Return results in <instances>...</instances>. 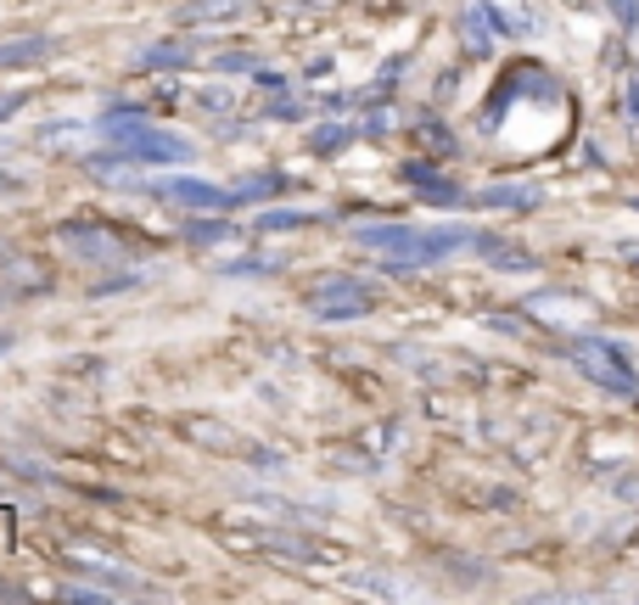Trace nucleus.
Segmentation results:
<instances>
[{"label": "nucleus", "mask_w": 639, "mask_h": 605, "mask_svg": "<svg viewBox=\"0 0 639 605\" xmlns=\"http://www.w3.org/2000/svg\"><path fill=\"white\" fill-rule=\"evenodd\" d=\"M354 242L359 247H382L387 253L382 269H432V263H449L460 247H477V230H460V224H437V230H416V224H359Z\"/></svg>", "instance_id": "1"}, {"label": "nucleus", "mask_w": 639, "mask_h": 605, "mask_svg": "<svg viewBox=\"0 0 639 605\" xmlns=\"http://www.w3.org/2000/svg\"><path fill=\"white\" fill-rule=\"evenodd\" d=\"M101 134H107L113 146L135 152L146 168H168V163H191V157H196V146H191V141H180V134H168V129L146 124L135 107H113L107 118H101Z\"/></svg>", "instance_id": "2"}, {"label": "nucleus", "mask_w": 639, "mask_h": 605, "mask_svg": "<svg viewBox=\"0 0 639 605\" xmlns=\"http://www.w3.org/2000/svg\"><path fill=\"white\" fill-rule=\"evenodd\" d=\"M566 359L578 364L600 392H617V398L639 403V376H634V353H628V343H617V336H572Z\"/></svg>", "instance_id": "3"}, {"label": "nucleus", "mask_w": 639, "mask_h": 605, "mask_svg": "<svg viewBox=\"0 0 639 605\" xmlns=\"http://www.w3.org/2000/svg\"><path fill=\"white\" fill-rule=\"evenodd\" d=\"M303 309L315 320H365L370 314V286L354 275H325L303 292Z\"/></svg>", "instance_id": "4"}, {"label": "nucleus", "mask_w": 639, "mask_h": 605, "mask_svg": "<svg viewBox=\"0 0 639 605\" xmlns=\"http://www.w3.org/2000/svg\"><path fill=\"white\" fill-rule=\"evenodd\" d=\"M56 242L67 247V253H79V263H129V247L118 242V235H107V230H95V224H74L67 219L62 230H56Z\"/></svg>", "instance_id": "5"}, {"label": "nucleus", "mask_w": 639, "mask_h": 605, "mask_svg": "<svg viewBox=\"0 0 639 605\" xmlns=\"http://www.w3.org/2000/svg\"><path fill=\"white\" fill-rule=\"evenodd\" d=\"M157 196L180 202V208H235V191L214 185V180H191V175H175V180H157Z\"/></svg>", "instance_id": "6"}, {"label": "nucleus", "mask_w": 639, "mask_h": 605, "mask_svg": "<svg viewBox=\"0 0 639 605\" xmlns=\"http://www.w3.org/2000/svg\"><path fill=\"white\" fill-rule=\"evenodd\" d=\"M67 561L74 566H85V571H95V583H107V589H124V594H135L141 583H135V571L129 566H118L113 555H101V550H90V544H67Z\"/></svg>", "instance_id": "7"}, {"label": "nucleus", "mask_w": 639, "mask_h": 605, "mask_svg": "<svg viewBox=\"0 0 639 605\" xmlns=\"http://www.w3.org/2000/svg\"><path fill=\"white\" fill-rule=\"evenodd\" d=\"M398 180H404V185H416L426 202H465V191H460L449 175H437L432 163H398Z\"/></svg>", "instance_id": "8"}, {"label": "nucleus", "mask_w": 639, "mask_h": 605, "mask_svg": "<svg viewBox=\"0 0 639 605\" xmlns=\"http://www.w3.org/2000/svg\"><path fill=\"white\" fill-rule=\"evenodd\" d=\"M477 253H483L494 269H504V275H533V269H538V258L522 253V247H511L504 235H483V230H477Z\"/></svg>", "instance_id": "9"}, {"label": "nucleus", "mask_w": 639, "mask_h": 605, "mask_svg": "<svg viewBox=\"0 0 639 605\" xmlns=\"http://www.w3.org/2000/svg\"><path fill=\"white\" fill-rule=\"evenodd\" d=\"M471 202H477V208H522L527 214V208L545 202V191H538V185H483Z\"/></svg>", "instance_id": "10"}, {"label": "nucleus", "mask_w": 639, "mask_h": 605, "mask_svg": "<svg viewBox=\"0 0 639 605\" xmlns=\"http://www.w3.org/2000/svg\"><path fill=\"white\" fill-rule=\"evenodd\" d=\"M56 51V40H40V34H28V40H0V67H28V62H46Z\"/></svg>", "instance_id": "11"}, {"label": "nucleus", "mask_w": 639, "mask_h": 605, "mask_svg": "<svg viewBox=\"0 0 639 605\" xmlns=\"http://www.w3.org/2000/svg\"><path fill=\"white\" fill-rule=\"evenodd\" d=\"M135 168H146V163L135 157V152H124V146L90 157V175H95V180H135Z\"/></svg>", "instance_id": "12"}, {"label": "nucleus", "mask_w": 639, "mask_h": 605, "mask_svg": "<svg viewBox=\"0 0 639 605\" xmlns=\"http://www.w3.org/2000/svg\"><path fill=\"white\" fill-rule=\"evenodd\" d=\"M247 12V0H191V7H180V23H230V17H242Z\"/></svg>", "instance_id": "13"}, {"label": "nucleus", "mask_w": 639, "mask_h": 605, "mask_svg": "<svg viewBox=\"0 0 639 605\" xmlns=\"http://www.w3.org/2000/svg\"><path fill=\"white\" fill-rule=\"evenodd\" d=\"M460 34H465V51H471V56H488V51H494V23L483 17V7H477V12H465Z\"/></svg>", "instance_id": "14"}, {"label": "nucleus", "mask_w": 639, "mask_h": 605, "mask_svg": "<svg viewBox=\"0 0 639 605\" xmlns=\"http://www.w3.org/2000/svg\"><path fill=\"white\" fill-rule=\"evenodd\" d=\"M320 214H309V208H264L253 224L258 230H303V224H315Z\"/></svg>", "instance_id": "15"}, {"label": "nucleus", "mask_w": 639, "mask_h": 605, "mask_svg": "<svg viewBox=\"0 0 639 605\" xmlns=\"http://www.w3.org/2000/svg\"><path fill=\"white\" fill-rule=\"evenodd\" d=\"M135 62H141V67H186V62H191V46H186V40H163V46L141 51Z\"/></svg>", "instance_id": "16"}, {"label": "nucleus", "mask_w": 639, "mask_h": 605, "mask_svg": "<svg viewBox=\"0 0 639 605\" xmlns=\"http://www.w3.org/2000/svg\"><path fill=\"white\" fill-rule=\"evenodd\" d=\"M281 185H286V175H276V168H264L258 180H242V185H230V191H235V202H269Z\"/></svg>", "instance_id": "17"}, {"label": "nucleus", "mask_w": 639, "mask_h": 605, "mask_svg": "<svg viewBox=\"0 0 639 605\" xmlns=\"http://www.w3.org/2000/svg\"><path fill=\"white\" fill-rule=\"evenodd\" d=\"M348 141H354V124H320V134H309L315 152H336V146H348Z\"/></svg>", "instance_id": "18"}, {"label": "nucleus", "mask_w": 639, "mask_h": 605, "mask_svg": "<svg viewBox=\"0 0 639 605\" xmlns=\"http://www.w3.org/2000/svg\"><path fill=\"white\" fill-rule=\"evenodd\" d=\"M186 235H191V242H202V247H208V242H230V224L225 219H196V224H186Z\"/></svg>", "instance_id": "19"}, {"label": "nucleus", "mask_w": 639, "mask_h": 605, "mask_svg": "<svg viewBox=\"0 0 639 605\" xmlns=\"http://www.w3.org/2000/svg\"><path fill=\"white\" fill-rule=\"evenodd\" d=\"M269 269H276V258H235V263H225V275H269Z\"/></svg>", "instance_id": "20"}, {"label": "nucleus", "mask_w": 639, "mask_h": 605, "mask_svg": "<svg viewBox=\"0 0 639 605\" xmlns=\"http://www.w3.org/2000/svg\"><path fill=\"white\" fill-rule=\"evenodd\" d=\"M628 113H634V118H639V79H634V85H628Z\"/></svg>", "instance_id": "21"}, {"label": "nucleus", "mask_w": 639, "mask_h": 605, "mask_svg": "<svg viewBox=\"0 0 639 605\" xmlns=\"http://www.w3.org/2000/svg\"><path fill=\"white\" fill-rule=\"evenodd\" d=\"M623 258H634V263H639V242H623Z\"/></svg>", "instance_id": "22"}, {"label": "nucleus", "mask_w": 639, "mask_h": 605, "mask_svg": "<svg viewBox=\"0 0 639 605\" xmlns=\"http://www.w3.org/2000/svg\"><path fill=\"white\" fill-rule=\"evenodd\" d=\"M12 343H17V336H12V331H0V353H7Z\"/></svg>", "instance_id": "23"}, {"label": "nucleus", "mask_w": 639, "mask_h": 605, "mask_svg": "<svg viewBox=\"0 0 639 605\" xmlns=\"http://www.w3.org/2000/svg\"><path fill=\"white\" fill-rule=\"evenodd\" d=\"M634 214H639V196H634Z\"/></svg>", "instance_id": "24"}]
</instances>
